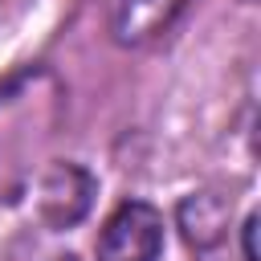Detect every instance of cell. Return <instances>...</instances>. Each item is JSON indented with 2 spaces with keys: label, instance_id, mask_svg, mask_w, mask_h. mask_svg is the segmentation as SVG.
<instances>
[{
  "label": "cell",
  "instance_id": "obj_3",
  "mask_svg": "<svg viewBox=\"0 0 261 261\" xmlns=\"http://www.w3.org/2000/svg\"><path fill=\"white\" fill-rule=\"evenodd\" d=\"M175 224H179V237L188 241V249L208 253V249H216V245L228 237L232 200H224L220 192H192V196L179 200Z\"/></svg>",
  "mask_w": 261,
  "mask_h": 261
},
{
  "label": "cell",
  "instance_id": "obj_5",
  "mask_svg": "<svg viewBox=\"0 0 261 261\" xmlns=\"http://www.w3.org/2000/svg\"><path fill=\"white\" fill-rule=\"evenodd\" d=\"M257 224H261L257 212H249L245 224H241V237H245V261H261V257H257Z\"/></svg>",
  "mask_w": 261,
  "mask_h": 261
},
{
  "label": "cell",
  "instance_id": "obj_2",
  "mask_svg": "<svg viewBox=\"0 0 261 261\" xmlns=\"http://www.w3.org/2000/svg\"><path fill=\"white\" fill-rule=\"evenodd\" d=\"M94 175L82 163H49L37 184V212L49 228H73L94 204Z\"/></svg>",
  "mask_w": 261,
  "mask_h": 261
},
{
  "label": "cell",
  "instance_id": "obj_1",
  "mask_svg": "<svg viewBox=\"0 0 261 261\" xmlns=\"http://www.w3.org/2000/svg\"><path fill=\"white\" fill-rule=\"evenodd\" d=\"M163 253V216L147 200H122L94 245V261H159Z\"/></svg>",
  "mask_w": 261,
  "mask_h": 261
},
{
  "label": "cell",
  "instance_id": "obj_4",
  "mask_svg": "<svg viewBox=\"0 0 261 261\" xmlns=\"http://www.w3.org/2000/svg\"><path fill=\"white\" fill-rule=\"evenodd\" d=\"M188 0H110V37L118 45H147L175 24Z\"/></svg>",
  "mask_w": 261,
  "mask_h": 261
},
{
  "label": "cell",
  "instance_id": "obj_6",
  "mask_svg": "<svg viewBox=\"0 0 261 261\" xmlns=\"http://www.w3.org/2000/svg\"><path fill=\"white\" fill-rule=\"evenodd\" d=\"M245 4H253V0H245Z\"/></svg>",
  "mask_w": 261,
  "mask_h": 261
}]
</instances>
